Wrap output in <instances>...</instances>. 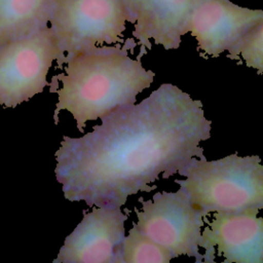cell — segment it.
Returning a JSON list of instances; mask_svg holds the SVG:
<instances>
[{
    "mask_svg": "<svg viewBox=\"0 0 263 263\" xmlns=\"http://www.w3.org/2000/svg\"><path fill=\"white\" fill-rule=\"evenodd\" d=\"M199 100L163 83L138 104L103 117L79 138L64 137L55 152V178L70 201L122 206L140 191L150 192L203 156L212 121Z\"/></svg>",
    "mask_w": 263,
    "mask_h": 263,
    "instance_id": "1",
    "label": "cell"
},
{
    "mask_svg": "<svg viewBox=\"0 0 263 263\" xmlns=\"http://www.w3.org/2000/svg\"><path fill=\"white\" fill-rule=\"evenodd\" d=\"M135 46V40L128 39L122 45L96 46L69 60L64 72L53 77L62 83L54 90V113L67 110L82 130L87 121L135 104L137 96L151 86L155 76L141 60L128 55Z\"/></svg>",
    "mask_w": 263,
    "mask_h": 263,
    "instance_id": "2",
    "label": "cell"
},
{
    "mask_svg": "<svg viewBox=\"0 0 263 263\" xmlns=\"http://www.w3.org/2000/svg\"><path fill=\"white\" fill-rule=\"evenodd\" d=\"M176 180L192 204L208 217L213 213L263 210V162L258 155L237 153L208 160L193 157Z\"/></svg>",
    "mask_w": 263,
    "mask_h": 263,
    "instance_id": "3",
    "label": "cell"
},
{
    "mask_svg": "<svg viewBox=\"0 0 263 263\" xmlns=\"http://www.w3.org/2000/svg\"><path fill=\"white\" fill-rule=\"evenodd\" d=\"M126 22L122 0H53L49 28L61 52L58 67L96 46L122 43Z\"/></svg>",
    "mask_w": 263,
    "mask_h": 263,
    "instance_id": "4",
    "label": "cell"
},
{
    "mask_svg": "<svg viewBox=\"0 0 263 263\" xmlns=\"http://www.w3.org/2000/svg\"><path fill=\"white\" fill-rule=\"evenodd\" d=\"M139 201L142 206L135 209V224L141 232L170 250L175 258L188 256L202 262L199 249L206 217L192 204L184 189L157 192L151 199Z\"/></svg>",
    "mask_w": 263,
    "mask_h": 263,
    "instance_id": "5",
    "label": "cell"
},
{
    "mask_svg": "<svg viewBox=\"0 0 263 263\" xmlns=\"http://www.w3.org/2000/svg\"><path fill=\"white\" fill-rule=\"evenodd\" d=\"M61 58L51 29L0 45V105L14 108L43 91L46 76Z\"/></svg>",
    "mask_w": 263,
    "mask_h": 263,
    "instance_id": "6",
    "label": "cell"
},
{
    "mask_svg": "<svg viewBox=\"0 0 263 263\" xmlns=\"http://www.w3.org/2000/svg\"><path fill=\"white\" fill-rule=\"evenodd\" d=\"M127 219L120 206H95L65 238L53 262L118 263Z\"/></svg>",
    "mask_w": 263,
    "mask_h": 263,
    "instance_id": "7",
    "label": "cell"
},
{
    "mask_svg": "<svg viewBox=\"0 0 263 263\" xmlns=\"http://www.w3.org/2000/svg\"><path fill=\"white\" fill-rule=\"evenodd\" d=\"M259 210L213 213L201 232L202 262L213 263L216 255L226 263H263V217Z\"/></svg>",
    "mask_w": 263,
    "mask_h": 263,
    "instance_id": "8",
    "label": "cell"
},
{
    "mask_svg": "<svg viewBox=\"0 0 263 263\" xmlns=\"http://www.w3.org/2000/svg\"><path fill=\"white\" fill-rule=\"evenodd\" d=\"M263 20L262 9H251L229 0H203L192 12L188 33L203 57L232 51Z\"/></svg>",
    "mask_w": 263,
    "mask_h": 263,
    "instance_id": "9",
    "label": "cell"
},
{
    "mask_svg": "<svg viewBox=\"0 0 263 263\" xmlns=\"http://www.w3.org/2000/svg\"><path fill=\"white\" fill-rule=\"evenodd\" d=\"M203 0H122L133 36L141 46L137 59L151 49V41L164 49L179 48L194 9Z\"/></svg>",
    "mask_w": 263,
    "mask_h": 263,
    "instance_id": "10",
    "label": "cell"
},
{
    "mask_svg": "<svg viewBox=\"0 0 263 263\" xmlns=\"http://www.w3.org/2000/svg\"><path fill=\"white\" fill-rule=\"evenodd\" d=\"M53 0H0V45L47 27Z\"/></svg>",
    "mask_w": 263,
    "mask_h": 263,
    "instance_id": "11",
    "label": "cell"
},
{
    "mask_svg": "<svg viewBox=\"0 0 263 263\" xmlns=\"http://www.w3.org/2000/svg\"><path fill=\"white\" fill-rule=\"evenodd\" d=\"M175 256L139 230L134 223L120 246L118 263H167Z\"/></svg>",
    "mask_w": 263,
    "mask_h": 263,
    "instance_id": "12",
    "label": "cell"
},
{
    "mask_svg": "<svg viewBox=\"0 0 263 263\" xmlns=\"http://www.w3.org/2000/svg\"><path fill=\"white\" fill-rule=\"evenodd\" d=\"M227 57L263 74V20L255 26Z\"/></svg>",
    "mask_w": 263,
    "mask_h": 263,
    "instance_id": "13",
    "label": "cell"
}]
</instances>
